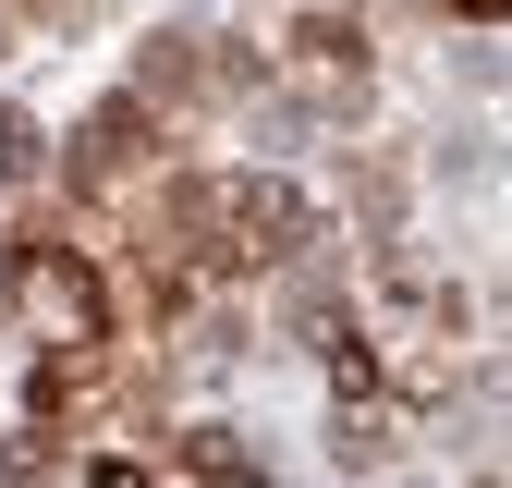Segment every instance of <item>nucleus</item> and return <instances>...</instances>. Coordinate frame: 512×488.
Masks as SVG:
<instances>
[{
    "instance_id": "f257e3e1",
    "label": "nucleus",
    "mask_w": 512,
    "mask_h": 488,
    "mask_svg": "<svg viewBox=\"0 0 512 488\" xmlns=\"http://www.w3.org/2000/svg\"><path fill=\"white\" fill-rule=\"evenodd\" d=\"M171 171V110L159 98H98L86 122H74V147H61V196L74 208H122V196H147V183Z\"/></svg>"
},
{
    "instance_id": "f03ea898",
    "label": "nucleus",
    "mask_w": 512,
    "mask_h": 488,
    "mask_svg": "<svg viewBox=\"0 0 512 488\" xmlns=\"http://www.w3.org/2000/svg\"><path fill=\"white\" fill-rule=\"evenodd\" d=\"M135 98H159V110L183 122V110L208 98V37H147V49H135Z\"/></svg>"
},
{
    "instance_id": "7ed1b4c3",
    "label": "nucleus",
    "mask_w": 512,
    "mask_h": 488,
    "mask_svg": "<svg viewBox=\"0 0 512 488\" xmlns=\"http://www.w3.org/2000/svg\"><path fill=\"white\" fill-rule=\"evenodd\" d=\"M171 476H196V488H256V440L244 427H171Z\"/></svg>"
},
{
    "instance_id": "20e7f679",
    "label": "nucleus",
    "mask_w": 512,
    "mask_h": 488,
    "mask_svg": "<svg viewBox=\"0 0 512 488\" xmlns=\"http://www.w3.org/2000/svg\"><path fill=\"white\" fill-rule=\"evenodd\" d=\"M293 61H305V74L366 86V25H354V13H293Z\"/></svg>"
},
{
    "instance_id": "39448f33",
    "label": "nucleus",
    "mask_w": 512,
    "mask_h": 488,
    "mask_svg": "<svg viewBox=\"0 0 512 488\" xmlns=\"http://www.w3.org/2000/svg\"><path fill=\"white\" fill-rule=\"evenodd\" d=\"M37 159H49V135H37L13 98H0V183H37Z\"/></svg>"
},
{
    "instance_id": "423d86ee",
    "label": "nucleus",
    "mask_w": 512,
    "mask_h": 488,
    "mask_svg": "<svg viewBox=\"0 0 512 488\" xmlns=\"http://www.w3.org/2000/svg\"><path fill=\"white\" fill-rule=\"evenodd\" d=\"M86 488H159V464H135V452H98V464H86Z\"/></svg>"
},
{
    "instance_id": "0eeeda50",
    "label": "nucleus",
    "mask_w": 512,
    "mask_h": 488,
    "mask_svg": "<svg viewBox=\"0 0 512 488\" xmlns=\"http://www.w3.org/2000/svg\"><path fill=\"white\" fill-rule=\"evenodd\" d=\"M452 25H512V0H439Z\"/></svg>"
},
{
    "instance_id": "6e6552de",
    "label": "nucleus",
    "mask_w": 512,
    "mask_h": 488,
    "mask_svg": "<svg viewBox=\"0 0 512 488\" xmlns=\"http://www.w3.org/2000/svg\"><path fill=\"white\" fill-rule=\"evenodd\" d=\"M0 61H13V0H0Z\"/></svg>"
}]
</instances>
